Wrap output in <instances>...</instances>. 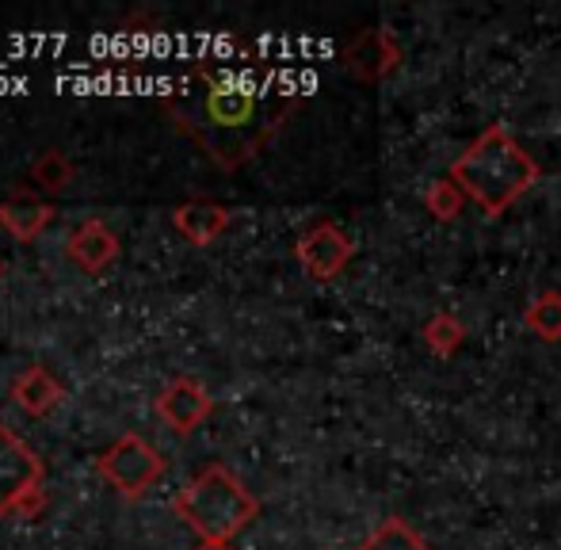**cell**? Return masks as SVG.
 <instances>
[{"label": "cell", "instance_id": "5bb4252c", "mask_svg": "<svg viewBox=\"0 0 561 550\" xmlns=\"http://www.w3.org/2000/svg\"><path fill=\"white\" fill-rule=\"evenodd\" d=\"M359 550H428V543L405 520H386Z\"/></svg>", "mask_w": 561, "mask_h": 550}, {"label": "cell", "instance_id": "8992f818", "mask_svg": "<svg viewBox=\"0 0 561 550\" xmlns=\"http://www.w3.org/2000/svg\"><path fill=\"white\" fill-rule=\"evenodd\" d=\"M295 253H298V264L306 268V275H313V279H336V275L347 268V261H352L355 245L340 226L321 222L302 233Z\"/></svg>", "mask_w": 561, "mask_h": 550}, {"label": "cell", "instance_id": "e0dca14e", "mask_svg": "<svg viewBox=\"0 0 561 550\" xmlns=\"http://www.w3.org/2000/svg\"><path fill=\"white\" fill-rule=\"evenodd\" d=\"M43 508H46V490H43V485H35V490H27L20 501H15L8 516H15V520H38V516H43Z\"/></svg>", "mask_w": 561, "mask_h": 550}, {"label": "cell", "instance_id": "277c9868", "mask_svg": "<svg viewBox=\"0 0 561 550\" xmlns=\"http://www.w3.org/2000/svg\"><path fill=\"white\" fill-rule=\"evenodd\" d=\"M96 470L118 497H141L164 474V455L146 436H118L112 447L96 459Z\"/></svg>", "mask_w": 561, "mask_h": 550}, {"label": "cell", "instance_id": "2e32d148", "mask_svg": "<svg viewBox=\"0 0 561 550\" xmlns=\"http://www.w3.org/2000/svg\"><path fill=\"white\" fill-rule=\"evenodd\" d=\"M428 210L436 218H444V222H450V218L462 210V192L455 187V180H439L436 187L428 192Z\"/></svg>", "mask_w": 561, "mask_h": 550}, {"label": "cell", "instance_id": "30bf717a", "mask_svg": "<svg viewBox=\"0 0 561 550\" xmlns=\"http://www.w3.org/2000/svg\"><path fill=\"white\" fill-rule=\"evenodd\" d=\"M172 226L176 233H184L192 245H210L226 233L229 226V210L222 203H210V199H192L184 207L172 210Z\"/></svg>", "mask_w": 561, "mask_h": 550}, {"label": "cell", "instance_id": "7a4b0ae2", "mask_svg": "<svg viewBox=\"0 0 561 550\" xmlns=\"http://www.w3.org/2000/svg\"><path fill=\"white\" fill-rule=\"evenodd\" d=\"M450 180L466 199H473L489 218H496L519 195L531 192L539 180V164L531 153H524V146L508 130L493 127L450 164Z\"/></svg>", "mask_w": 561, "mask_h": 550}, {"label": "cell", "instance_id": "7c38bea8", "mask_svg": "<svg viewBox=\"0 0 561 550\" xmlns=\"http://www.w3.org/2000/svg\"><path fill=\"white\" fill-rule=\"evenodd\" d=\"M31 180H35L43 192H66L69 180H73V164L61 149H46L38 153V161L31 164Z\"/></svg>", "mask_w": 561, "mask_h": 550}, {"label": "cell", "instance_id": "d6986e66", "mask_svg": "<svg viewBox=\"0 0 561 550\" xmlns=\"http://www.w3.org/2000/svg\"><path fill=\"white\" fill-rule=\"evenodd\" d=\"M0 275H4V264H0Z\"/></svg>", "mask_w": 561, "mask_h": 550}, {"label": "cell", "instance_id": "8fae6325", "mask_svg": "<svg viewBox=\"0 0 561 550\" xmlns=\"http://www.w3.org/2000/svg\"><path fill=\"white\" fill-rule=\"evenodd\" d=\"M50 215L54 210L43 199H31V195H12V199L0 203V226L20 241H35L50 226Z\"/></svg>", "mask_w": 561, "mask_h": 550}, {"label": "cell", "instance_id": "4fadbf2b", "mask_svg": "<svg viewBox=\"0 0 561 550\" xmlns=\"http://www.w3.org/2000/svg\"><path fill=\"white\" fill-rule=\"evenodd\" d=\"M527 329L539 333L542 341H561V295L547 290V295L535 298V306L527 310Z\"/></svg>", "mask_w": 561, "mask_h": 550}, {"label": "cell", "instance_id": "ac0fdd59", "mask_svg": "<svg viewBox=\"0 0 561 550\" xmlns=\"http://www.w3.org/2000/svg\"><path fill=\"white\" fill-rule=\"evenodd\" d=\"M195 550H233V543H218V539H203Z\"/></svg>", "mask_w": 561, "mask_h": 550}, {"label": "cell", "instance_id": "52a82bcc", "mask_svg": "<svg viewBox=\"0 0 561 550\" xmlns=\"http://www.w3.org/2000/svg\"><path fill=\"white\" fill-rule=\"evenodd\" d=\"M210 410H215V402H210L207 387L187 379V375L184 379H172L169 387L157 394V416L176 432H195L210 416Z\"/></svg>", "mask_w": 561, "mask_h": 550}, {"label": "cell", "instance_id": "3957f363", "mask_svg": "<svg viewBox=\"0 0 561 550\" xmlns=\"http://www.w3.org/2000/svg\"><path fill=\"white\" fill-rule=\"evenodd\" d=\"M176 516L203 539L229 543L260 516V501L244 490V482L226 467H207L180 490Z\"/></svg>", "mask_w": 561, "mask_h": 550}, {"label": "cell", "instance_id": "5b68a950", "mask_svg": "<svg viewBox=\"0 0 561 550\" xmlns=\"http://www.w3.org/2000/svg\"><path fill=\"white\" fill-rule=\"evenodd\" d=\"M43 459L23 436H15L4 421H0V516L12 513V505L27 490L43 485Z\"/></svg>", "mask_w": 561, "mask_h": 550}, {"label": "cell", "instance_id": "ba28073f", "mask_svg": "<svg viewBox=\"0 0 561 550\" xmlns=\"http://www.w3.org/2000/svg\"><path fill=\"white\" fill-rule=\"evenodd\" d=\"M66 253L81 272L100 275L118 256V238L107 230L104 222H100V218H89V222H81V226H73V230H69Z\"/></svg>", "mask_w": 561, "mask_h": 550}, {"label": "cell", "instance_id": "9a60e30c", "mask_svg": "<svg viewBox=\"0 0 561 550\" xmlns=\"http://www.w3.org/2000/svg\"><path fill=\"white\" fill-rule=\"evenodd\" d=\"M424 336H428V348L436 352V356H450V352L462 344V325H458L450 313H439L436 321H428V329H424Z\"/></svg>", "mask_w": 561, "mask_h": 550}, {"label": "cell", "instance_id": "6da1fadb", "mask_svg": "<svg viewBox=\"0 0 561 550\" xmlns=\"http://www.w3.org/2000/svg\"><path fill=\"white\" fill-rule=\"evenodd\" d=\"M176 123L195 135L218 164H237L275 127L272 96L252 84H237L226 73L192 69L176 96L164 100Z\"/></svg>", "mask_w": 561, "mask_h": 550}, {"label": "cell", "instance_id": "9c48e42d", "mask_svg": "<svg viewBox=\"0 0 561 550\" xmlns=\"http://www.w3.org/2000/svg\"><path fill=\"white\" fill-rule=\"evenodd\" d=\"M12 398L27 416H50L66 402V382H61L50 367L35 364L12 382Z\"/></svg>", "mask_w": 561, "mask_h": 550}]
</instances>
